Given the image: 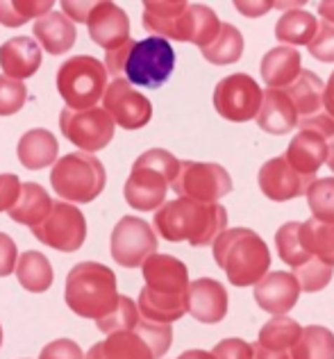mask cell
Here are the masks:
<instances>
[{"mask_svg":"<svg viewBox=\"0 0 334 359\" xmlns=\"http://www.w3.org/2000/svg\"><path fill=\"white\" fill-rule=\"evenodd\" d=\"M32 234L44 245L60 252H75L87 239V221L84 214L71 203H53L46 219L34 225Z\"/></svg>","mask_w":334,"mask_h":359,"instance_id":"obj_11","label":"cell"},{"mask_svg":"<svg viewBox=\"0 0 334 359\" xmlns=\"http://www.w3.org/2000/svg\"><path fill=\"white\" fill-rule=\"evenodd\" d=\"M51 207H53V201L41 184L25 182V184H21L16 203L7 214L12 216V221L34 228V225H39L46 219L48 212H51Z\"/></svg>","mask_w":334,"mask_h":359,"instance_id":"obj_28","label":"cell"},{"mask_svg":"<svg viewBox=\"0 0 334 359\" xmlns=\"http://www.w3.org/2000/svg\"><path fill=\"white\" fill-rule=\"evenodd\" d=\"M284 93L289 96L295 114H298V121H305V118H312V116L321 114V107H323V80L319 78L316 73L300 71V75L284 89Z\"/></svg>","mask_w":334,"mask_h":359,"instance_id":"obj_27","label":"cell"},{"mask_svg":"<svg viewBox=\"0 0 334 359\" xmlns=\"http://www.w3.org/2000/svg\"><path fill=\"white\" fill-rule=\"evenodd\" d=\"M55 194L75 205L93 203L107 184V173L98 157L89 153H69L60 157L51 171Z\"/></svg>","mask_w":334,"mask_h":359,"instance_id":"obj_7","label":"cell"},{"mask_svg":"<svg viewBox=\"0 0 334 359\" xmlns=\"http://www.w3.org/2000/svg\"><path fill=\"white\" fill-rule=\"evenodd\" d=\"M298 230H300V223L289 221L278 230V234H275V248H278L280 259L284 264H289V266H293V269L305 266L307 262H312V257L305 252L302 243H300Z\"/></svg>","mask_w":334,"mask_h":359,"instance_id":"obj_36","label":"cell"},{"mask_svg":"<svg viewBox=\"0 0 334 359\" xmlns=\"http://www.w3.org/2000/svg\"><path fill=\"white\" fill-rule=\"evenodd\" d=\"M32 32L34 39L41 43V48H46L51 55L69 53L75 46V39H78L75 23L69 21L62 12H48L46 16L36 18Z\"/></svg>","mask_w":334,"mask_h":359,"instance_id":"obj_24","label":"cell"},{"mask_svg":"<svg viewBox=\"0 0 334 359\" xmlns=\"http://www.w3.org/2000/svg\"><path fill=\"white\" fill-rule=\"evenodd\" d=\"M109 250L114 262L123 269H137L157 250V234L137 216H123L112 230Z\"/></svg>","mask_w":334,"mask_h":359,"instance_id":"obj_13","label":"cell"},{"mask_svg":"<svg viewBox=\"0 0 334 359\" xmlns=\"http://www.w3.org/2000/svg\"><path fill=\"white\" fill-rule=\"evenodd\" d=\"M155 230L166 241H189L194 248L214 243L225 232L227 210L223 205H203L189 198H175L155 212Z\"/></svg>","mask_w":334,"mask_h":359,"instance_id":"obj_2","label":"cell"},{"mask_svg":"<svg viewBox=\"0 0 334 359\" xmlns=\"http://www.w3.org/2000/svg\"><path fill=\"white\" fill-rule=\"evenodd\" d=\"M319 12H321V18H323V21L334 23V0H328V3H321Z\"/></svg>","mask_w":334,"mask_h":359,"instance_id":"obj_50","label":"cell"},{"mask_svg":"<svg viewBox=\"0 0 334 359\" xmlns=\"http://www.w3.org/2000/svg\"><path fill=\"white\" fill-rule=\"evenodd\" d=\"M175 69V50L161 36H148L135 41L132 50L123 64V75L130 84L146 89H159Z\"/></svg>","mask_w":334,"mask_h":359,"instance_id":"obj_9","label":"cell"},{"mask_svg":"<svg viewBox=\"0 0 334 359\" xmlns=\"http://www.w3.org/2000/svg\"><path fill=\"white\" fill-rule=\"evenodd\" d=\"M319 30L316 16L302 9H289L280 16L278 25H275V36L282 46H309L314 34Z\"/></svg>","mask_w":334,"mask_h":359,"instance_id":"obj_30","label":"cell"},{"mask_svg":"<svg viewBox=\"0 0 334 359\" xmlns=\"http://www.w3.org/2000/svg\"><path fill=\"white\" fill-rule=\"evenodd\" d=\"M257 126L269 135H286L298 126V114L282 89L262 91V105L257 111Z\"/></svg>","mask_w":334,"mask_h":359,"instance_id":"obj_23","label":"cell"},{"mask_svg":"<svg viewBox=\"0 0 334 359\" xmlns=\"http://www.w3.org/2000/svg\"><path fill=\"white\" fill-rule=\"evenodd\" d=\"M14 273L18 278V285L25 291H30V294H44V291L53 287V280H55L51 262H48L44 252H36V250L21 252V257L16 259Z\"/></svg>","mask_w":334,"mask_h":359,"instance_id":"obj_29","label":"cell"},{"mask_svg":"<svg viewBox=\"0 0 334 359\" xmlns=\"http://www.w3.org/2000/svg\"><path fill=\"white\" fill-rule=\"evenodd\" d=\"M326 162L330 166V171L334 173V139L330 141V146H328V157H326Z\"/></svg>","mask_w":334,"mask_h":359,"instance_id":"obj_52","label":"cell"},{"mask_svg":"<svg viewBox=\"0 0 334 359\" xmlns=\"http://www.w3.org/2000/svg\"><path fill=\"white\" fill-rule=\"evenodd\" d=\"M16 259H18V250L14 239L9 234L0 232V278L12 276L16 269Z\"/></svg>","mask_w":334,"mask_h":359,"instance_id":"obj_45","label":"cell"},{"mask_svg":"<svg viewBox=\"0 0 334 359\" xmlns=\"http://www.w3.org/2000/svg\"><path fill=\"white\" fill-rule=\"evenodd\" d=\"M293 359H334V334L323 325L300 330L298 341L291 348Z\"/></svg>","mask_w":334,"mask_h":359,"instance_id":"obj_33","label":"cell"},{"mask_svg":"<svg viewBox=\"0 0 334 359\" xmlns=\"http://www.w3.org/2000/svg\"><path fill=\"white\" fill-rule=\"evenodd\" d=\"M200 53L214 66L234 64L243 55V36L232 23H221V30H218L216 39L209 46H205V48H200Z\"/></svg>","mask_w":334,"mask_h":359,"instance_id":"obj_32","label":"cell"},{"mask_svg":"<svg viewBox=\"0 0 334 359\" xmlns=\"http://www.w3.org/2000/svg\"><path fill=\"white\" fill-rule=\"evenodd\" d=\"M21 191V180L14 173H0V214L9 212Z\"/></svg>","mask_w":334,"mask_h":359,"instance_id":"obj_44","label":"cell"},{"mask_svg":"<svg viewBox=\"0 0 334 359\" xmlns=\"http://www.w3.org/2000/svg\"><path fill=\"white\" fill-rule=\"evenodd\" d=\"M57 153H60V144L53 132L44 128L27 130L25 135L18 139L16 155L18 162L30 171H39V168L53 166L57 162Z\"/></svg>","mask_w":334,"mask_h":359,"instance_id":"obj_25","label":"cell"},{"mask_svg":"<svg viewBox=\"0 0 334 359\" xmlns=\"http://www.w3.org/2000/svg\"><path fill=\"white\" fill-rule=\"evenodd\" d=\"M89 36L95 46L105 50H116L128 43L130 36V18L119 5L114 3H95L87 18Z\"/></svg>","mask_w":334,"mask_h":359,"instance_id":"obj_17","label":"cell"},{"mask_svg":"<svg viewBox=\"0 0 334 359\" xmlns=\"http://www.w3.org/2000/svg\"><path fill=\"white\" fill-rule=\"evenodd\" d=\"M227 291L221 282L212 278H200L189 282L187 289V311L200 323H221L227 314Z\"/></svg>","mask_w":334,"mask_h":359,"instance_id":"obj_19","label":"cell"},{"mask_svg":"<svg viewBox=\"0 0 334 359\" xmlns=\"http://www.w3.org/2000/svg\"><path fill=\"white\" fill-rule=\"evenodd\" d=\"M307 205L319 223L334 225V177L314 180L307 191Z\"/></svg>","mask_w":334,"mask_h":359,"instance_id":"obj_37","label":"cell"},{"mask_svg":"<svg viewBox=\"0 0 334 359\" xmlns=\"http://www.w3.org/2000/svg\"><path fill=\"white\" fill-rule=\"evenodd\" d=\"M53 9L51 0H3L0 3V23L5 27H18L30 18H41Z\"/></svg>","mask_w":334,"mask_h":359,"instance_id":"obj_35","label":"cell"},{"mask_svg":"<svg viewBox=\"0 0 334 359\" xmlns=\"http://www.w3.org/2000/svg\"><path fill=\"white\" fill-rule=\"evenodd\" d=\"M291 168H295L302 175H314L321 168V164H326L328 157V144L319 132L314 130H300L298 135L291 139L289 148L282 155Z\"/></svg>","mask_w":334,"mask_h":359,"instance_id":"obj_22","label":"cell"},{"mask_svg":"<svg viewBox=\"0 0 334 359\" xmlns=\"http://www.w3.org/2000/svg\"><path fill=\"white\" fill-rule=\"evenodd\" d=\"M107 87V71L91 55L66 60L57 71V91L69 109H89L102 98Z\"/></svg>","mask_w":334,"mask_h":359,"instance_id":"obj_8","label":"cell"},{"mask_svg":"<svg viewBox=\"0 0 334 359\" xmlns=\"http://www.w3.org/2000/svg\"><path fill=\"white\" fill-rule=\"evenodd\" d=\"M260 189L262 194L275 203L293 201V198L307 196L314 182V175H302L289 166L284 157H273L260 168Z\"/></svg>","mask_w":334,"mask_h":359,"instance_id":"obj_16","label":"cell"},{"mask_svg":"<svg viewBox=\"0 0 334 359\" xmlns=\"http://www.w3.org/2000/svg\"><path fill=\"white\" fill-rule=\"evenodd\" d=\"M173 344L171 325L150 323L139 318L132 330L107 334L105 341L91 346L84 359H159Z\"/></svg>","mask_w":334,"mask_h":359,"instance_id":"obj_6","label":"cell"},{"mask_svg":"<svg viewBox=\"0 0 334 359\" xmlns=\"http://www.w3.org/2000/svg\"><path fill=\"white\" fill-rule=\"evenodd\" d=\"M139 309H137V302L128 298V296H121L119 294V302L114 307L112 314H107L102 320H98V330L105 334H114V332H123V330H132L139 323Z\"/></svg>","mask_w":334,"mask_h":359,"instance_id":"obj_38","label":"cell"},{"mask_svg":"<svg viewBox=\"0 0 334 359\" xmlns=\"http://www.w3.org/2000/svg\"><path fill=\"white\" fill-rule=\"evenodd\" d=\"M39 359H84V355L82 348L71 339H57L44 348Z\"/></svg>","mask_w":334,"mask_h":359,"instance_id":"obj_42","label":"cell"},{"mask_svg":"<svg viewBox=\"0 0 334 359\" xmlns=\"http://www.w3.org/2000/svg\"><path fill=\"white\" fill-rule=\"evenodd\" d=\"M0 66L5 78L23 82L39 71L41 48L30 36H14L0 46Z\"/></svg>","mask_w":334,"mask_h":359,"instance_id":"obj_21","label":"cell"},{"mask_svg":"<svg viewBox=\"0 0 334 359\" xmlns=\"http://www.w3.org/2000/svg\"><path fill=\"white\" fill-rule=\"evenodd\" d=\"M214 259L234 287L257 285L271 266L269 245L248 228L225 230L214 241Z\"/></svg>","mask_w":334,"mask_h":359,"instance_id":"obj_3","label":"cell"},{"mask_svg":"<svg viewBox=\"0 0 334 359\" xmlns=\"http://www.w3.org/2000/svg\"><path fill=\"white\" fill-rule=\"evenodd\" d=\"M332 273H334V269L328 266V264L312 259L305 264V266L293 269V278L298 282L300 291H305V294H316V291L326 289L330 285Z\"/></svg>","mask_w":334,"mask_h":359,"instance_id":"obj_39","label":"cell"},{"mask_svg":"<svg viewBox=\"0 0 334 359\" xmlns=\"http://www.w3.org/2000/svg\"><path fill=\"white\" fill-rule=\"evenodd\" d=\"M62 135L71 141L73 146L87 150L93 155L95 150H102L109 146L114 139V121L102 107L89 109H69L64 107L60 114Z\"/></svg>","mask_w":334,"mask_h":359,"instance_id":"obj_12","label":"cell"},{"mask_svg":"<svg viewBox=\"0 0 334 359\" xmlns=\"http://www.w3.org/2000/svg\"><path fill=\"white\" fill-rule=\"evenodd\" d=\"M27 100V87L23 82L0 75V116H12L21 111Z\"/></svg>","mask_w":334,"mask_h":359,"instance_id":"obj_40","label":"cell"},{"mask_svg":"<svg viewBox=\"0 0 334 359\" xmlns=\"http://www.w3.org/2000/svg\"><path fill=\"white\" fill-rule=\"evenodd\" d=\"M300 298V287L293 273L273 271L255 285V300L264 311L275 316H286V311L295 307Z\"/></svg>","mask_w":334,"mask_h":359,"instance_id":"obj_20","label":"cell"},{"mask_svg":"<svg viewBox=\"0 0 334 359\" xmlns=\"http://www.w3.org/2000/svg\"><path fill=\"white\" fill-rule=\"evenodd\" d=\"M300 325L289 316H275L260 330L257 344L266 351H291L300 337Z\"/></svg>","mask_w":334,"mask_h":359,"instance_id":"obj_34","label":"cell"},{"mask_svg":"<svg viewBox=\"0 0 334 359\" xmlns=\"http://www.w3.org/2000/svg\"><path fill=\"white\" fill-rule=\"evenodd\" d=\"M178 157L164 148H150L137 157L123 189L126 203L137 212H157L178 175Z\"/></svg>","mask_w":334,"mask_h":359,"instance_id":"obj_5","label":"cell"},{"mask_svg":"<svg viewBox=\"0 0 334 359\" xmlns=\"http://www.w3.org/2000/svg\"><path fill=\"white\" fill-rule=\"evenodd\" d=\"M253 359H293L291 351H266L260 344H250Z\"/></svg>","mask_w":334,"mask_h":359,"instance_id":"obj_48","label":"cell"},{"mask_svg":"<svg viewBox=\"0 0 334 359\" xmlns=\"http://www.w3.org/2000/svg\"><path fill=\"white\" fill-rule=\"evenodd\" d=\"M262 105V89L250 75H227L214 89V107L225 121L246 123L257 116Z\"/></svg>","mask_w":334,"mask_h":359,"instance_id":"obj_14","label":"cell"},{"mask_svg":"<svg viewBox=\"0 0 334 359\" xmlns=\"http://www.w3.org/2000/svg\"><path fill=\"white\" fill-rule=\"evenodd\" d=\"M146 289L159 296H187L189 289V271L180 259L171 255H150L141 264Z\"/></svg>","mask_w":334,"mask_h":359,"instance_id":"obj_18","label":"cell"},{"mask_svg":"<svg viewBox=\"0 0 334 359\" xmlns=\"http://www.w3.org/2000/svg\"><path fill=\"white\" fill-rule=\"evenodd\" d=\"M95 3H62V9H64V16L73 18L75 23H87V18H89V12L93 9Z\"/></svg>","mask_w":334,"mask_h":359,"instance_id":"obj_47","label":"cell"},{"mask_svg":"<svg viewBox=\"0 0 334 359\" xmlns=\"http://www.w3.org/2000/svg\"><path fill=\"white\" fill-rule=\"evenodd\" d=\"M3 339H5V334H3V325H0V348H3Z\"/></svg>","mask_w":334,"mask_h":359,"instance_id":"obj_53","label":"cell"},{"mask_svg":"<svg viewBox=\"0 0 334 359\" xmlns=\"http://www.w3.org/2000/svg\"><path fill=\"white\" fill-rule=\"evenodd\" d=\"M102 109L107 111L114 126H121L123 130H139L146 128L152 118L150 100L139 93L128 80L116 78L112 80L102 93Z\"/></svg>","mask_w":334,"mask_h":359,"instance_id":"obj_15","label":"cell"},{"mask_svg":"<svg viewBox=\"0 0 334 359\" xmlns=\"http://www.w3.org/2000/svg\"><path fill=\"white\" fill-rule=\"evenodd\" d=\"M216 359H253V348L243 339H223L212 351Z\"/></svg>","mask_w":334,"mask_h":359,"instance_id":"obj_43","label":"cell"},{"mask_svg":"<svg viewBox=\"0 0 334 359\" xmlns=\"http://www.w3.org/2000/svg\"><path fill=\"white\" fill-rule=\"evenodd\" d=\"M143 27L161 39L196 43L205 48L221 30L214 9L205 5H189L185 0H148L143 3Z\"/></svg>","mask_w":334,"mask_h":359,"instance_id":"obj_1","label":"cell"},{"mask_svg":"<svg viewBox=\"0 0 334 359\" xmlns=\"http://www.w3.org/2000/svg\"><path fill=\"white\" fill-rule=\"evenodd\" d=\"M178 359H216L212 353H207V351H187L182 353Z\"/></svg>","mask_w":334,"mask_h":359,"instance_id":"obj_51","label":"cell"},{"mask_svg":"<svg viewBox=\"0 0 334 359\" xmlns=\"http://www.w3.org/2000/svg\"><path fill=\"white\" fill-rule=\"evenodd\" d=\"M260 71L264 82L269 84V89H286L302 71L300 53L295 48H289V46H278V48L264 55Z\"/></svg>","mask_w":334,"mask_h":359,"instance_id":"obj_26","label":"cell"},{"mask_svg":"<svg viewBox=\"0 0 334 359\" xmlns=\"http://www.w3.org/2000/svg\"><path fill=\"white\" fill-rule=\"evenodd\" d=\"M173 191L194 203L216 205L232 191V177L221 164L214 162H180L173 180Z\"/></svg>","mask_w":334,"mask_h":359,"instance_id":"obj_10","label":"cell"},{"mask_svg":"<svg viewBox=\"0 0 334 359\" xmlns=\"http://www.w3.org/2000/svg\"><path fill=\"white\" fill-rule=\"evenodd\" d=\"M66 305L82 318L102 320L119 302L116 276L109 266L98 262H80L66 278Z\"/></svg>","mask_w":334,"mask_h":359,"instance_id":"obj_4","label":"cell"},{"mask_svg":"<svg viewBox=\"0 0 334 359\" xmlns=\"http://www.w3.org/2000/svg\"><path fill=\"white\" fill-rule=\"evenodd\" d=\"M323 111L334 118V71L330 75L328 84H323Z\"/></svg>","mask_w":334,"mask_h":359,"instance_id":"obj_49","label":"cell"},{"mask_svg":"<svg viewBox=\"0 0 334 359\" xmlns=\"http://www.w3.org/2000/svg\"><path fill=\"white\" fill-rule=\"evenodd\" d=\"M298 128L300 130H314V132H319L323 139L334 137V118L330 114H326V111H321V114L312 116V118L298 121Z\"/></svg>","mask_w":334,"mask_h":359,"instance_id":"obj_46","label":"cell"},{"mask_svg":"<svg viewBox=\"0 0 334 359\" xmlns=\"http://www.w3.org/2000/svg\"><path fill=\"white\" fill-rule=\"evenodd\" d=\"M298 237H300L305 252H307L312 259H319L334 269V225L309 219L300 223Z\"/></svg>","mask_w":334,"mask_h":359,"instance_id":"obj_31","label":"cell"},{"mask_svg":"<svg viewBox=\"0 0 334 359\" xmlns=\"http://www.w3.org/2000/svg\"><path fill=\"white\" fill-rule=\"evenodd\" d=\"M312 57L321 62H334V23L323 21L309 43Z\"/></svg>","mask_w":334,"mask_h":359,"instance_id":"obj_41","label":"cell"}]
</instances>
